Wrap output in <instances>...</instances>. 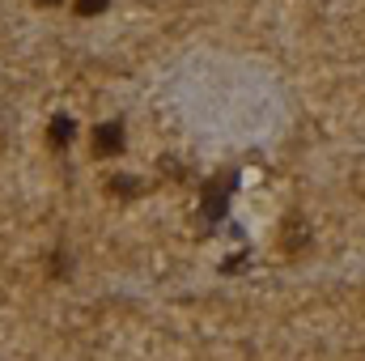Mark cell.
<instances>
[{
	"mask_svg": "<svg viewBox=\"0 0 365 361\" xmlns=\"http://www.w3.org/2000/svg\"><path fill=\"white\" fill-rule=\"evenodd\" d=\"M238 187V175L230 171V175H221V183L212 179L204 187V200H200V221L204 225H212V221H221L225 217V204H230V191Z\"/></svg>",
	"mask_w": 365,
	"mask_h": 361,
	"instance_id": "obj_1",
	"label": "cell"
},
{
	"mask_svg": "<svg viewBox=\"0 0 365 361\" xmlns=\"http://www.w3.org/2000/svg\"><path fill=\"white\" fill-rule=\"evenodd\" d=\"M90 149H93V158H115V153H123V123H115V119L98 123Z\"/></svg>",
	"mask_w": 365,
	"mask_h": 361,
	"instance_id": "obj_2",
	"label": "cell"
},
{
	"mask_svg": "<svg viewBox=\"0 0 365 361\" xmlns=\"http://www.w3.org/2000/svg\"><path fill=\"white\" fill-rule=\"evenodd\" d=\"M280 247H284V255H306L310 251V225H306V217H289L280 225Z\"/></svg>",
	"mask_w": 365,
	"mask_h": 361,
	"instance_id": "obj_3",
	"label": "cell"
},
{
	"mask_svg": "<svg viewBox=\"0 0 365 361\" xmlns=\"http://www.w3.org/2000/svg\"><path fill=\"white\" fill-rule=\"evenodd\" d=\"M73 136H77V123H73L68 115H56V119L47 123V141H51L56 149H68V145H73Z\"/></svg>",
	"mask_w": 365,
	"mask_h": 361,
	"instance_id": "obj_4",
	"label": "cell"
},
{
	"mask_svg": "<svg viewBox=\"0 0 365 361\" xmlns=\"http://www.w3.org/2000/svg\"><path fill=\"white\" fill-rule=\"evenodd\" d=\"M106 191H110V195H123V200H128V195H140V179H136V175H115V179L106 183Z\"/></svg>",
	"mask_w": 365,
	"mask_h": 361,
	"instance_id": "obj_5",
	"label": "cell"
},
{
	"mask_svg": "<svg viewBox=\"0 0 365 361\" xmlns=\"http://www.w3.org/2000/svg\"><path fill=\"white\" fill-rule=\"evenodd\" d=\"M110 9V0H77V17H102Z\"/></svg>",
	"mask_w": 365,
	"mask_h": 361,
	"instance_id": "obj_6",
	"label": "cell"
},
{
	"mask_svg": "<svg viewBox=\"0 0 365 361\" xmlns=\"http://www.w3.org/2000/svg\"><path fill=\"white\" fill-rule=\"evenodd\" d=\"M51 260H56V264H51V272H56V276H64V272H68V255H64V251H56Z\"/></svg>",
	"mask_w": 365,
	"mask_h": 361,
	"instance_id": "obj_7",
	"label": "cell"
},
{
	"mask_svg": "<svg viewBox=\"0 0 365 361\" xmlns=\"http://www.w3.org/2000/svg\"><path fill=\"white\" fill-rule=\"evenodd\" d=\"M34 4H60V0H34Z\"/></svg>",
	"mask_w": 365,
	"mask_h": 361,
	"instance_id": "obj_8",
	"label": "cell"
}]
</instances>
